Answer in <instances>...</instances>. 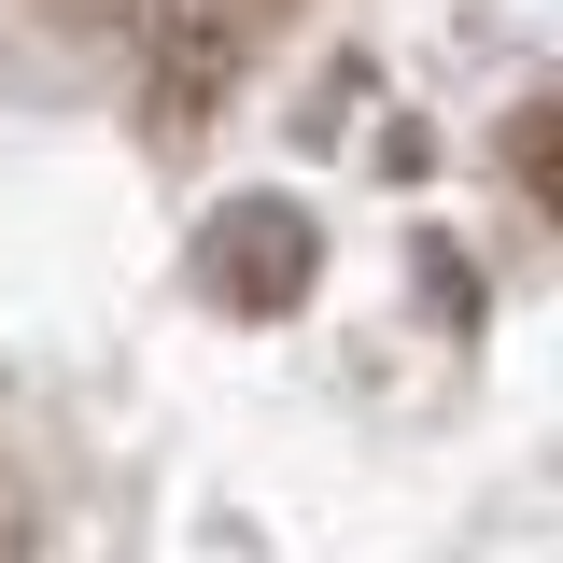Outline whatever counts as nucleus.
I'll list each match as a JSON object with an SVG mask.
<instances>
[{
	"instance_id": "1",
	"label": "nucleus",
	"mask_w": 563,
	"mask_h": 563,
	"mask_svg": "<svg viewBox=\"0 0 563 563\" xmlns=\"http://www.w3.org/2000/svg\"><path fill=\"white\" fill-rule=\"evenodd\" d=\"M0 563H14V507H0Z\"/></svg>"
}]
</instances>
